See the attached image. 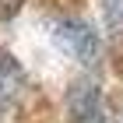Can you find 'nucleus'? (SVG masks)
Masks as SVG:
<instances>
[{"mask_svg": "<svg viewBox=\"0 0 123 123\" xmlns=\"http://www.w3.org/2000/svg\"><path fill=\"white\" fill-rule=\"evenodd\" d=\"M67 109H70V123H116L95 81H77L67 95Z\"/></svg>", "mask_w": 123, "mask_h": 123, "instance_id": "obj_1", "label": "nucleus"}, {"mask_svg": "<svg viewBox=\"0 0 123 123\" xmlns=\"http://www.w3.org/2000/svg\"><path fill=\"white\" fill-rule=\"evenodd\" d=\"M56 42L77 63H95L98 60V35H95L92 25H85V21H77V18H67V21L56 25Z\"/></svg>", "mask_w": 123, "mask_h": 123, "instance_id": "obj_2", "label": "nucleus"}, {"mask_svg": "<svg viewBox=\"0 0 123 123\" xmlns=\"http://www.w3.org/2000/svg\"><path fill=\"white\" fill-rule=\"evenodd\" d=\"M25 92V74H21V67L7 56V53H0V109H11V105L21 98Z\"/></svg>", "mask_w": 123, "mask_h": 123, "instance_id": "obj_3", "label": "nucleus"}, {"mask_svg": "<svg viewBox=\"0 0 123 123\" xmlns=\"http://www.w3.org/2000/svg\"><path fill=\"white\" fill-rule=\"evenodd\" d=\"M102 18L109 28V39L123 42V0H102Z\"/></svg>", "mask_w": 123, "mask_h": 123, "instance_id": "obj_4", "label": "nucleus"}, {"mask_svg": "<svg viewBox=\"0 0 123 123\" xmlns=\"http://www.w3.org/2000/svg\"><path fill=\"white\" fill-rule=\"evenodd\" d=\"M21 4H25V0H0V21L14 18V14L21 11Z\"/></svg>", "mask_w": 123, "mask_h": 123, "instance_id": "obj_5", "label": "nucleus"}]
</instances>
